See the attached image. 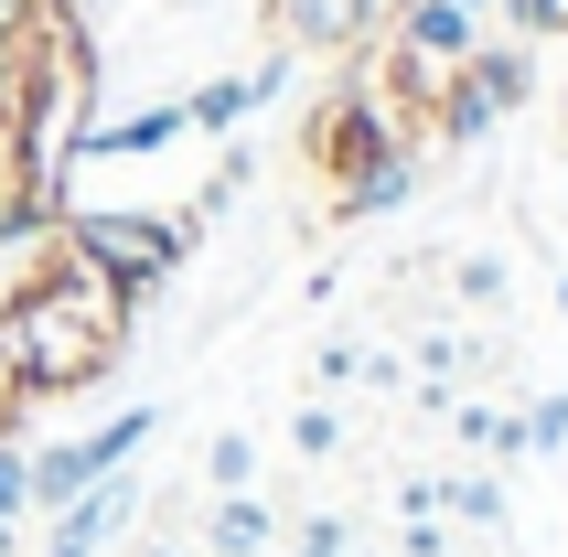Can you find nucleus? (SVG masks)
I'll return each instance as SVG.
<instances>
[{
	"label": "nucleus",
	"mask_w": 568,
	"mask_h": 557,
	"mask_svg": "<svg viewBox=\"0 0 568 557\" xmlns=\"http://www.w3.org/2000/svg\"><path fill=\"white\" fill-rule=\"evenodd\" d=\"M0 557H11V526H0Z\"/></svg>",
	"instance_id": "25"
},
{
	"label": "nucleus",
	"mask_w": 568,
	"mask_h": 557,
	"mask_svg": "<svg viewBox=\"0 0 568 557\" xmlns=\"http://www.w3.org/2000/svg\"><path fill=\"white\" fill-rule=\"evenodd\" d=\"M22 515H32V450L0 439V526H22Z\"/></svg>",
	"instance_id": "15"
},
{
	"label": "nucleus",
	"mask_w": 568,
	"mask_h": 557,
	"mask_svg": "<svg viewBox=\"0 0 568 557\" xmlns=\"http://www.w3.org/2000/svg\"><path fill=\"white\" fill-rule=\"evenodd\" d=\"M473 11H483V0H473Z\"/></svg>",
	"instance_id": "26"
},
{
	"label": "nucleus",
	"mask_w": 568,
	"mask_h": 557,
	"mask_svg": "<svg viewBox=\"0 0 568 557\" xmlns=\"http://www.w3.org/2000/svg\"><path fill=\"white\" fill-rule=\"evenodd\" d=\"M129 515H140V483H129V472H108V483H87V494H75V504L54 515V536H43V557H97L108 536L129 526Z\"/></svg>",
	"instance_id": "7"
},
{
	"label": "nucleus",
	"mask_w": 568,
	"mask_h": 557,
	"mask_svg": "<svg viewBox=\"0 0 568 557\" xmlns=\"http://www.w3.org/2000/svg\"><path fill=\"white\" fill-rule=\"evenodd\" d=\"M440 504L462 515V526H494V515H505V483H483V472H462V483H440Z\"/></svg>",
	"instance_id": "16"
},
{
	"label": "nucleus",
	"mask_w": 568,
	"mask_h": 557,
	"mask_svg": "<svg viewBox=\"0 0 568 557\" xmlns=\"http://www.w3.org/2000/svg\"><path fill=\"white\" fill-rule=\"evenodd\" d=\"M119 343H129L119 301L64 247H43L11 278V301H0V386L11 397H75L97 375H119Z\"/></svg>",
	"instance_id": "1"
},
{
	"label": "nucleus",
	"mask_w": 568,
	"mask_h": 557,
	"mask_svg": "<svg viewBox=\"0 0 568 557\" xmlns=\"http://www.w3.org/2000/svg\"><path fill=\"white\" fill-rule=\"evenodd\" d=\"M462 301H505V269L494 257H462Z\"/></svg>",
	"instance_id": "21"
},
{
	"label": "nucleus",
	"mask_w": 568,
	"mask_h": 557,
	"mask_svg": "<svg viewBox=\"0 0 568 557\" xmlns=\"http://www.w3.org/2000/svg\"><path fill=\"white\" fill-rule=\"evenodd\" d=\"M75 204V183H0V247H43Z\"/></svg>",
	"instance_id": "8"
},
{
	"label": "nucleus",
	"mask_w": 568,
	"mask_h": 557,
	"mask_svg": "<svg viewBox=\"0 0 568 557\" xmlns=\"http://www.w3.org/2000/svg\"><path fill=\"white\" fill-rule=\"evenodd\" d=\"M247 108H268V87H257V75H215V87H193V97H183V129H215V140H225Z\"/></svg>",
	"instance_id": "11"
},
{
	"label": "nucleus",
	"mask_w": 568,
	"mask_h": 557,
	"mask_svg": "<svg viewBox=\"0 0 568 557\" xmlns=\"http://www.w3.org/2000/svg\"><path fill=\"white\" fill-rule=\"evenodd\" d=\"M54 247L75 257L108 301H119V322H140V311H151V290L183 269L193 247H204V225H193V215H151V204H64Z\"/></svg>",
	"instance_id": "2"
},
{
	"label": "nucleus",
	"mask_w": 568,
	"mask_h": 557,
	"mask_svg": "<svg viewBox=\"0 0 568 557\" xmlns=\"http://www.w3.org/2000/svg\"><path fill=\"white\" fill-rule=\"evenodd\" d=\"M515 439H526V450H568V397H537L515 418Z\"/></svg>",
	"instance_id": "18"
},
{
	"label": "nucleus",
	"mask_w": 568,
	"mask_h": 557,
	"mask_svg": "<svg viewBox=\"0 0 568 557\" xmlns=\"http://www.w3.org/2000/svg\"><path fill=\"white\" fill-rule=\"evenodd\" d=\"M537 97V54L526 43H473V54L440 75V97H429V129L440 140H483L494 119H515Z\"/></svg>",
	"instance_id": "4"
},
{
	"label": "nucleus",
	"mask_w": 568,
	"mask_h": 557,
	"mask_svg": "<svg viewBox=\"0 0 568 557\" xmlns=\"http://www.w3.org/2000/svg\"><path fill=\"white\" fill-rule=\"evenodd\" d=\"M0 119H11V43H0Z\"/></svg>",
	"instance_id": "23"
},
{
	"label": "nucleus",
	"mask_w": 568,
	"mask_h": 557,
	"mask_svg": "<svg viewBox=\"0 0 568 557\" xmlns=\"http://www.w3.org/2000/svg\"><path fill=\"white\" fill-rule=\"evenodd\" d=\"M204 547H215V557H268V547H280V515H268L257 494H215V515H204Z\"/></svg>",
	"instance_id": "9"
},
{
	"label": "nucleus",
	"mask_w": 568,
	"mask_h": 557,
	"mask_svg": "<svg viewBox=\"0 0 568 557\" xmlns=\"http://www.w3.org/2000/svg\"><path fill=\"white\" fill-rule=\"evenodd\" d=\"M290 557H365V547H354L344 515H301V526H290Z\"/></svg>",
	"instance_id": "14"
},
{
	"label": "nucleus",
	"mask_w": 568,
	"mask_h": 557,
	"mask_svg": "<svg viewBox=\"0 0 568 557\" xmlns=\"http://www.w3.org/2000/svg\"><path fill=\"white\" fill-rule=\"evenodd\" d=\"M290 450H301V462H333V450H344V418H333V407H301V418H290Z\"/></svg>",
	"instance_id": "17"
},
{
	"label": "nucleus",
	"mask_w": 568,
	"mask_h": 557,
	"mask_svg": "<svg viewBox=\"0 0 568 557\" xmlns=\"http://www.w3.org/2000/svg\"><path fill=\"white\" fill-rule=\"evenodd\" d=\"M43 22H54L43 0H0V43H11V54H22V43H32V32H43Z\"/></svg>",
	"instance_id": "20"
},
{
	"label": "nucleus",
	"mask_w": 568,
	"mask_h": 557,
	"mask_svg": "<svg viewBox=\"0 0 568 557\" xmlns=\"http://www.w3.org/2000/svg\"><path fill=\"white\" fill-rule=\"evenodd\" d=\"M397 151H418V140H408L397 119H386V97H376V87H354V75H344L333 97H322V108H312V129H301V161H312V172H322L333 193H344L354 172L397 161Z\"/></svg>",
	"instance_id": "3"
},
{
	"label": "nucleus",
	"mask_w": 568,
	"mask_h": 557,
	"mask_svg": "<svg viewBox=\"0 0 568 557\" xmlns=\"http://www.w3.org/2000/svg\"><path fill=\"white\" fill-rule=\"evenodd\" d=\"M526 43H568V0H505Z\"/></svg>",
	"instance_id": "19"
},
{
	"label": "nucleus",
	"mask_w": 568,
	"mask_h": 557,
	"mask_svg": "<svg viewBox=\"0 0 568 557\" xmlns=\"http://www.w3.org/2000/svg\"><path fill=\"white\" fill-rule=\"evenodd\" d=\"M473 43H483V11H473V0H397V54H408V64L450 75Z\"/></svg>",
	"instance_id": "6"
},
{
	"label": "nucleus",
	"mask_w": 568,
	"mask_h": 557,
	"mask_svg": "<svg viewBox=\"0 0 568 557\" xmlns=\"http://www.w3.org/2000/svg\"><path fill=\"white\" fill-rule=\"evenodd\" d=\"M247 183H257V161H247V151H225L215 172H204V193H193V204H183V215H193V225H204V215H225V204H236V193H247Z\"/></svg>",
	"instance_id": "13"
},
{
	"label": "nucleus",
	"mask_w": 568,
	"mask_h": 557,
	"mask_svg": "<svg viewBox=\"0 0 568 557\" xmlns=\"http://www.w3.org/2000/svg\"><path fill=\"white\" fill-rule=\"evenodd\" d=\"M43 11H54V22H97V11H108V0H43Z\"/></svg>",
	"instance_id": "22"
},
{
	"label": "nucleus",
	"mask_w": 568,
	"mask_h": 557,
	"mask_svg": "<svg viewBox=\"0 0 568 557\" xmlns=\"http://www.w3.org/2000/svg\"><path fill=\"white\" fill-rule=\"evenodd\" d=\"M140 557H183V547H140Z\"/></svg>",
	"instance_id": "24"
},
{
	"label": "nucleus",
	"mask_w": 568,
	"mask_h": 557,
	"mask_svg": "<svg viewBox=\"0 0 568 557\" xmlns=\"http://www.w3.org/2000/svg\"><path fill=\"white\" fill-rule=\"evenodd\" d=\"M386 22V0H268L280 54H365Z\"/></svg>",
	"instance_id": "5"
},
{
	"label": "nucleus",
	"mask_w": 568,
	"mask_h": 557,
	"mask_svg": "<svg viewBox=\"0 0 568 557\" xmlns=\"http://www.w3.org/2000/svg\"><path fill=\"white\" fill-rule=\"evenodd\" d=\"M204 483H215V494H257V439L225 429L215 450H204Z\"/></svg>",
	"instance_id": "12"
},
{
	"label": "nucleus",
	"mask_w": 568,
	"mask_h": 557,
	"mask_svg": "<svg viewBox=\"0 0 568 557\" xmlns=\"http://www.w3.org/2000/svg\"><path fill=\"white\" fill-rule=\"evenodd\" d=\"M408 193H418V151H397V161H376V172H354V183L333 193V215H344V225H365V215H397Z\"/></svg>",
	"instance_id": "10"
}]
</instances>
